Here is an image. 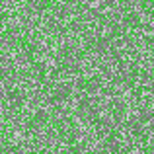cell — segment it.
<instances>
[{
  "instance_id": "cell-1",
  "label": "cell",
  "mask_w": 154,
  "mask_h": 154,
  "mask_svg": "<svg viewBox=\"0 0 154 154\" xmlns=\"http://www.w3.org/2000/svg\"><path fill=\"white\" fill-rule=\"evenodd\" d=\"M86 2H94V0H86Z\"/></svg>"
}]
</instances>
